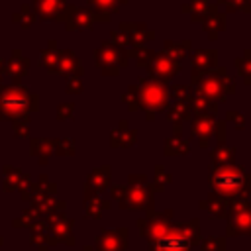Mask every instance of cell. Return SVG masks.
Segmentation results:
<instances>
[{"label": "cell", "instance_id": "obj_25", "mask_svg": "<svg viewBox=\"0 0 251 251\" xmlns=\"http://www.w3.org/2000/svg\"><path fill=\"white\" fill-rule=\"evenodd\" d=\"M127 0H88V4L94 10L106 12V14H116L120 10V4H126Z\"/></svg>", "mask_w": 251, "mask_h": 251}, {"label": "cell", "instance_id": "obj_19", "mask_svg": "<svg viewBox=\"0 0 251 251\" xmlns=\"http://www.w3.org/2000/svg\"><path fill=\"white\" fill-rule=\"evenodd\" d=\"M202 24H204V29L208 31V37L216 39L218 33L226 27V16L224 14H218V12H212V14H208L202 20Z\"/></svg>", "mask_w": 251, "mask_h": 251}, {"label": "cell", "instance_id": "obj_11", "mask_svg": "<svg viewBox=\"0 0 251 251\" xmlns=\"http://www.w3.org/2000/svg\"><path fill=\"white\" fill-rule=\"evenodd\" d=\"M57 73H61L63 76H78L82 73L80 61L76 59V55L71 49H63L59 51V61H57Z\"/></svg>", "mask_w": 251, "mask_h": 251}, {"label": "cell", "instance_id": "obj_26", "mask_svg": "<svg viewBox=\"0 0 251 251\" xmlns=\"http://www.w3.org/2000/svg\"><path fill=\"white\" fill-rule=\"evenodd\" d=\"M35 18H37V16H35V12L31 10V6H22L20 12L14 14V22L20 24L22 27H31L33 22H35Z\"/></svg>", "mask_w": 251, "mask_h": 251}, {"label": "cell", "instance_id": "obj_27", "mask_svg": "<svg viewBox=\"0 0 251 251\" xmlns=\"http://www.w3.org/2000/svg\"><path fill=\"white\" fill-rule=\"evenodd\" d=\"M218 6H222L226 12H251V2L249 0H218Z\"/></svg>", "mask_w": 251, "mask_h": 251}, {"label": "cell", "instance_id": "obj_10", "mask_svg": "<svg viewBox=\"0 0 251 251\" xmlns=\"http://www.w3.org/2000/svg\"><path fill=\"white\" fill-rule=\"evenodd\" d=\"M190 131H192V135H196L200 139V145L206 147L208 139L216 133V120H214V116H196L192 120Z\"/></svg>", "mask_w": 251, "mask_h": 251}, {"label": "cell", "instance_id": "obj_35", "mask_svg": "<svg viewBox=\"0 0 251 251\" xmlns=\"http://www.w3.org/2000/svg\"><path fill=\"white\" fill-rule=\"evenodd\" d=\"M226 120H229V122H233V126H235L237 129H241V127H243V124H245V118H243L241 114H237V112H229Z\"/></svg>", "mask_w": 251, "mask_h": 251}, {"label": "cell", "instance_id": "obj_33", "mask_svg": "<svg viewBox=\"0 0 251 251\" xmlns=\"http://www.w3.org/2000/svg\"><path fill=\"white\" fill-rule=\"evenodd\" d=\"M73 110H75V106H73V104L63 102V104H59L57 118H59V120H71V118H73Z\"/></svg>", "mask_w": 251, "mask_h": 251}, {"label": "cell", "instance_id": "obj_4", "mask_svg": "<svg viewBox=\"0 0 251 251\" xmlns=\"http://www.w3.org/2000/svg\"><path fill=\"white\" fill-rule=\"evenodd\" d=\"M94 59H96L98 69H100L102 75H106V76L118 75L120 69L127 67V63H129L127 51L122 49V47H118V45L112 43V41H104V43L94 51Z\"/></svg>", "mask_w": 251, "mask_h": 251}, {"label": "cell", "instance_id": "obj_23", "mask_svg": "<svg viewBox=\"0 0 251 251\" xmlns=\"http://www.w3.org/2000/svg\"><path fill=\"white\" fill-rule=\"evenodd\" d=\"M122 100H124V104H127V108H129L131 112L141 110V100H139V84H131V86L126 90V94L122 96Z\"/></svg>", "mask_w": 251, "mask_h": 251}, {"label": "cell", "instance_id": "obj_5", "mask_svg": "<svg viewBox=\"0 0 251 251\" xmlns=\"http://www.w3.org/2000/svg\"><path fill=\"white\" fill-rule=\"evenodd\" d=\"M243 180H245L243 169L235 167L231 163L216 167L214 173L210 175V184L220 194H237L243 188Z\"/></svg>", "mask_w": 251, "mask_h": 251}, {"label": "cell", "instance_id": "obj_21", "mask_svg": "<svg viewBox=\"0 0 251 251\" xmlns=\"http://www.w3.org/2000/svg\"><path fill=\"white\" fill-rule=\"evenodd\" d=\"M129 55H131V59L135 61V65L137 67H141V69H147L149 67V63L153 61V57H155V51L153 49H149V47H135V49H131L129 51Z\"/></svg>", "mask_w": 251, "mask_h": 251}, {"label": "cell", "instance_id": "obj_22", "mask_svg": "<svg viewBox=\"0 0 251 251\" xmlns=\"http://www.w3.org/2000/svg\"><path fill=\"white\" fill-rule=\"evenodd\" d=\"M235 69H237V75L243 76L245 84H251V49H247L243 57L235 59Z\"/></svg>", "mask_w": 251, "mask_h": 251}, {"label": "cell", "instance_id": "obj_14", "mask_svg": "<svg viewBox=\"0 0 251 251\" xmlns=\"http://www.w3.org/2000/svg\"><path fill=\"white\" fill-rule=\"evenodd\" d=\"M190 114H192V112H190L188 104H186V102H180V100H176L173 106L167 108V118L173 122L175 133H180V126H182V122L190 120Z\"/></svg>", "mask_w": 251, "mask_h": 251}, {"label": "cell", "instance_id": "obj_12", "mask_svg": "<svg viewBox=\"0 0 251 251\" xmlns=\"http://www.w3.org/2000/svg\"><path fill=\"white\" fill-rule=\"evenodd\" d=\"M65 8V0H33V12L39 20H57Z\"/></svg>", "mask_w": 251, "mask_h": 251}, {"label": "cell", "instance_id": "obj_3", "mask_svg": "<svg viewBox=\"0 0 251 251\" xmlns=\"http://www.w3.org/2000/svg\"><path fill=\"white\" fill-rule=\"evenodd\" d=\"M192 86L196 88L198 94H202V96H206L210 100H216V102H222V100L227 98V94L235 92L233 78L222 67H218L216 71H210L206 76L194 80Z\"/></svg>", "mask_w": 251, "mask_h": 251}, {"label": "cell", "instance_id": "obj_7", "mask_svg": "<svg viewBox=\"0 0 251 251\" xmlns=\"http://www.w3.org/2000/svg\"><path fill=\"white\" fill-rule=\"evenodd\" d=\"M147 71H149L151 76H155V78L167 82V80H171V78L180 71V63L175 61V59H171V57L165 55V53H155V57H153V61L149 63Z\"/></svg>", "mask_w": 251, "mask_h": 251}, {"label": "cell", "instance_id": "obj_16", "mask_svg": "<svg viewBox=\"0 0 251 251\" xmlns=\"http://www.w3.org/2000/svg\"><path fill=\"white\" fill-rule=\"evenodd\" d=\"M135 143V129L129 127V124L124 120L120 126L112 131V145H133Z\"/></svg>", "mask_w": 251, "mask_h": 251}, {"label": "cell", "instance_id": "obj_1", "mask_svg": "<svg viewBox=\"0 0 251 251\" xmlns=\"http://www.w3.org/2000/svg\"><path fill=\"white\" fill-rule=\"evenodd\" d=\"M37 108V96L24 86H0V116L4 118H22L27 112Z\"/></svg>", "mask_w": 251, "mask_h": 251}, {"label": "cell", "instance_id": "obj_9", "mask_svg": "<svg viewBox=\"0 0 251 251\" xmlns=\"http://www.w3.org/2000/svg\"><path fill=\"white\" fill-rule=\"evenodd\" d=\"M120 31L127 37V41H129L131 47H139V45H143L147 39H153V37H155V33H153L151 29H147L145 24L124 22V24L120 25Z\"/></svg>", "mask_w": 251, "mask_h": 251}, {"label": "cell", "instance_id": "obj_17", "mask_svg": "<svg viewBox=\"0 0 251 251\" xmlns=\"http://www.w3.org/2000/svg\"><path fill=\"white\" fill-rule=\"evenodd\" d=\"M184 12H190L192 14V20H204L208 14L216 12V6L210 2V0H190V4H186L182 8Z\"/></svg>", "mask_w": 251, "mask_h": 251}, {"label": "cell", "instance_id": "obj_36", "mask_svg": "<svg viewBox=\"0 0 251 251\" xmlns=\"http://www.w3.org/2000/svg\"><path fill=\"white\" fill-rule=\"evenodd\" d=\"M59 145H65V149H61L59 153H69V151L73 153V139H61Z\"/></svg>", "mask_w": 251, "mask_h": 251}, {"label": "cell", "instance_id": "obj_30", "mask_svg": "<svg viewBox=\"0 0 251 251\" xmlns=\"http://www.w3.org/2000/svg\"><path fill=\"white\" fill-rule=\"evenodd\" d=\"M169 94L175 98V100H180V102H188L190 96H192V88L188 84H173Z\"/></svg>", "mask_w": 251, "mask_h": 251}, {"label": "cell", "instance_id": "obj_24", "mask_svg": "<svg viewBox=\"0 0 251 251\" xmlns=\"http://www.w3.org/2000/svg\"><path fill=\"white\" fill-rule=\"evenodd\" d=\"M161 249L163 251H186L188 249V243L180 235H167L161 241Z\"/></svg>", "mask_w": 251, "mask_h": 251}, {"label": "cell", "instance_id": "obj_6", "mask_svg": "<svg viewBox=\"0 0 251 251\" xmlns=\"http://www.w3.org/2000/svg\"><path fill=\"white\" fill-rule=\"evenodd\" d=\"M57 20L63 22L69 31L71 29H90L94 25L92 10H86V8H80V6H65Z\"/></svg>", "mask_w": 251, "mask_h": 251}, {"label": "cell", "instance_id": "obj_13", "mask_svg": "<svg viewBox=\"0 0 251 251\" xmlns=\"http://www.w3.org/2000/svg\"><path fill=\"white\" fill-rule=\"evenodd\" d=\"M186 104H188L190 112H194L196 116H214L216 110H218V106H216L214 100H210V98L198 94L196 90L192 92V96H190V100H188Z\"/></svg>", "mask_w": 251, "mask_h": 251}, {"label": "cell", "instance_id": "obj_28", "mask_svg": "<svg viewBox=\"0 0 251 251\" xmlns=\"http://www.w3.org/2000/svg\"><path fill=\"white\" fill-rule=\"evenodd\" d=\"M165 151L171 153V155H173V153H178V151H180V153H186V151H188V145L180 139L178 133H175L173 137L167 139V143H165Z\"/></svg>", "mask_w": 251, "mask_h": 251}, {"label": "cell", "instance_id": "obj_34", "mask_svg": "<svg viewBox=\"0 0 251 251\" xmlns=\"http://www.w3.org/2000/svg\"><path fill=\"white\" fill-rule=\"evenodd\" d=\"M82 90V82H80V78L78 76H71V80H69V84H67V92H80Z\"/></svg>", "mask_w": 251, "mask_h": 251}, {"label": "cell", "instance_id": "obj_29", "mask_svg": "<svg viewBox=\"0 0 251 251\" xmlns=\"http://www.w3.org/2000/svg\"><path fill=\"white\" fill-rule=\"evenodd\" d=\"M233 155H235V149H233V147L220 145V147L214 151V161H216V165H229Z\"/></svg>", "mask_w": 251, "mask_h": 251}, {"label": "cell", "instance_id": "obj_38", "mask_svg": "<svg viewBox=\"0 0 251 251\" xmlns=\"http://www.w3.org/2000/svg\"><path fill=\"white\" fill-rule=\"evenodd\" d=\"M249 2H251V0H249Z\"/></svg>", "mask_w": 251, "mask_h": 251}, {"label": "cell", "instance_id": "obj_20", "mask_svg": "<svg viewBox=\"0 0 251 251\" xmlns=\"http://www.w3.org/2000/svg\"><path fill=\"white\" fill-rule=\"evenodd\" d=\"M57 43L55 41H49V47H45L41 51V67H45L49 73H55L57 71V61H59V51L55 49Z\"/></svg>", "mask_w": 251, "mask_h": 251}, {"label": "cell", "instance_id": "obj_31", "mask_svg": "<svg viewBox=\"0 0 251 251\" xmlns=\"http://www.w3.org/2000/svg\"><path fill=\"white\" fill-rule=\"evenodd\" d=\"M55 147V141H51V139H33L31 141V151L37 155V153H41L43 155V161H45V155L51 151Z\"/></svg>", "mask_w": 251, "mask_h": 251}, {"label": "cell", "instance_id": "obj_2", "mask_svg": "<svg viewBox=\"0 0 251 251\" xmlns=\"http://www.w3.org/2000/svg\"><path fill=\"white\" fill-rule=\"evenodd\" d=\"M169 90L163 80L155 76H145L139 80V100L141 110H145L147 120H155L157 112H165L169 108Z\"/></svg>", "mask_w": 251, "mask_h": 251}, {"label": "cell", "instance_id": "obj_8", "mask_svg": "<svg viewBox=\"0 0 251 251\" xmlns=\"http://www.w3.org/2000/svg\"><path fill=\"white\" fill-rule=\"evenodd\" d=\"M218 63V51L216 49H198L192 55V82L206 76Z\"/></svg>", "mask_w": 251, "mask_h": 251}, {"label": "cell", "instance_id": "obj_18", "mask_svg": "<svg viewBox=\"0 0 251 251\" xmlns=\"http://www.w3.org/2000/svg\"><path fill=\"white\" fill-rule=\"evenodd\" d=\"M188 53H190V41L188 39H184V41H171V39H167L165 41V55H169L171 59L180 63Z\"/></svg>", "mask_w": 251, "mask_h": 251}, {"label": "cell", "instance_id": "obj_37", "mask_svg": "<svg viewBox=\"0 0 251 251\" xmlns=\"http://www.w3.org/2000/svg\"><path fill=\"white\" fill-rule=\"evenodd\" d=\"M4 75H6V63H4V59H0V80Z\"/></svg>", "mask_w": 251, "mask_h": 251}, {"label": "cell", "instance_id": "obj_32", "mask_svg": "<svg viewBox=\"0 0 251 251\" xmlns=\"http://www.w3.org/2000/svg\"><path fill=\"white\" fill-rule=\"evenodd\" d=\"M29 120L27 116H22V118H16L14 120V133L16 135H27L29 133Z\"/></svg>", "mask_w": 251, "mask_h": 251}, {"label": "cell", "instance_id": "obj_15", "mask_svg": "<svg viewBox=\"0 0 251 251\" xmlns=\"http://www.w3.org/2000/svg\"><path fill=\"white\" fill-rule=\"evenodd\" d=\"M27 69H29V61L25 57H22V53L18 49H14L12 51V59L6 63V73L18 82L27 73Z\"/></svg>", "mask_w": 251, "mask_h": 251}]
</instances>
